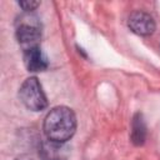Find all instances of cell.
I'll list each match as a JSON object with an SVG mask.
<instances>
[{
    "label": "cell",
    "instance_id": "1",
    "mask_svg": "<svg viewBox=\"0 0 160 160\" xmlns=\"http://www.w3.org/2000/svg\"><path fill=\"white\" fill-rule=\"evenodd\" d=\"M76 130V116L68 106H56L51 109L44 120V131L50 141L65 142Z\"/></svg>",
    "mask_w": 160,
    "mask_h": 160
},
{
    "label": "cell",
    "instance_id": "2",
    "mask_svg": "<svg viewBox=\"0 0 160 160\" xmlns=\"http://www.w3.org/2000/svg\"><path fill=\"white\" fill-rule=\"evenodd\" d=\"M15 35L24 51L40 46L41 22L39 18L31 12L20 15L15 22Z\"/></svg>",
    "mask_w": 160,
    "mask_h": 160
},
{
    "label": "cell",
    "instance_id": "3",
    "mask_svg": "<svg viewBox=\"0 0 160 160\" xmlns=\"http://www.w3.org/2000/svg\"><path fill=\"white\" fill-rule=\"evenodd\" d=\"M19 98L21 102L32 111L44 110L48 106L46 95L42 90L41 84L35 76L28 78L19 89Z\"/></svg>",
    "mask_w": 160,
    "mask_h": 160
},
{
    "label": "cell",
    "instance_id": "4",
    "mask_svg": "<svg viewBox=\"0 0 160 160\" xmlns=\"http://www.w3.org/2000/svg\"><path fill=\"white\" fill-rule=\"evenodd\" d=\"M130 30L141 36H149L155 31V21L152 16L145 11H134L128 20Z\"/></svg>",
    "mask_w": 160,
    "mask_h": 160
},
{
    "label": "cell",
    "instance_id": "5",
    "mask_svg": "<svg viewBox=\"0 0 160 160\" xmlns=\"http://www.w3.org/2000/svg\"><path fill=\"white\" fill-rule=\"evenodd\" d=\"M24 62L29 71H44L48 69L49 62L45 56V54L41 51L40 46H35L32 49H29L24 51Z\"/></svg>",
    "mask_w": 160,
    "mask_h": 160
},
{
    "label": "cell",
    "instance_id": "6",
    "mask_svg": "<svg viewBox=\"0 0 160 160\" xmlns=\"http://www.w3.org/2000/svg\"><path fill=\"white\" fill-rule=\"evenodd\" d=\"M146 124L141 112H136L131 121V141L134 145L140 146L146 140Z\"/></svg>",
    "mask_w": 160,
    "mask_h": 160
},
{
    "label": "cell",
    "instance_id": "7",
    "mask_svg": "<svg viewBox=\"0 0 160 160\" xmlns=\"http://www.w3.org/2000/svg\"><path fill=\"white\" fill-rule=\"evenodd\" d=\"M18 4H19V6H20V8H22V10H24L25 12H31L32 10H35V9L40 5V2H39V1H35V0L19 1Z\"/></svg>",
    "mask_w": 160,
    "mask_h": 160
},
{
    "label": "cell",
    "instance_id": "8",
    "mask_svg": "<svg viewBox=\"0 0 160 160\" xmlns=\"http://www.w3.org/2000/svg\"><path fill=\"white\" fill-rule=\"evenodd\" d=\"M15 160H34V159L29 158V156H20V158H16Z\"/></svg>",
    "mask_w": 160,
    "mask_h": 160
}]
</instances>
